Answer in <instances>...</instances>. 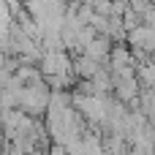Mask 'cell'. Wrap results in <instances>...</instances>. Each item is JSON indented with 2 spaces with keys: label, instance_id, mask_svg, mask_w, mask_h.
Returning a JSON list of instances; mask_svg holds the SVG:
<instances>
[{
  "label": "cell",
  "instance_id": "6da1fadb",
  "mask_svg": "<svg viewBox=\"0 0 155 155\" xmlns=\"http://www.w3.org/2000/svg\"><path fill=\"white\" fill-rule=\"evenodd\" d=\"M109 46H112V44H109V38L98 33V35H95V38H90V41H87V44H84L79 52H82V54H87V57H93V60H98L101 65H106V57H109Z\"/></svg>",
  "mask_w": 155,
  "mask_h": 155
},
{
  "label": "cell",
  "instance_id": "7a4b0ae2",
  "mask_svg": "<svg viewBox=\"0 0 155 155\" xmlns=\"http://www.w3.org/2000/svg\"><path fill=\"white\" fill-rule=\"evenodd\" d=\"M71 71L79 76V79H93L98 71H101V63L98 60H93V57H87V54H76L74 60H71Z\"/></svg>",
  "mask_w": 155,
  "mask_h": 155
}]
</instances>
